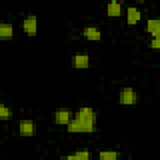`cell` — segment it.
Segmentation results:
<instances>
[{
	"label": "cell",
	"mask_w": 160,
	"mask_h": 160,
	"mask_svg": "<svg viewBox=\"0 0 160 160\" xmlns=\"http://www.w3.org/2000/svg\"><path fill=\"white\" fill-rule=\"evenodd\" d=\"M98 129V114L91 106H80L66 125L70 134H92Z\"/></svg>",
	"instance_id": "obj_1"
},
{
	"label": "cell",
	"mask_w": 160,
	"mask_h": 160,
	"mask_svg": "<svg viewBox=\"0 0 160 160\" xmlns=\"http://www.w3.org/2000/svg\"><path fill=\"white\" fill-rule=\"evenodd\" d=\"M138 101H139V95L134 88H131V86L121 88V90L119 92V104L131 106V105H136Z\"/></svg>",
	"instance_id": "obj_2"
},
{
	"label": "cell",
	"mask_w": 160,
	"mask_h": 160,
	"mask_svg": "<svg viewBox=\"0 0 160 160\" xmlns=\"http://www.w3.org/2000/svg\"><path fill=\"white\" fill-rule=\"evenodd\" d=\"M22 31L28 36H36L38 34V16L35 14H28L22 19Z\"/></svg>",
	"instance_id": "obj_3"
},
{
	"label": "cell",
	"mask_w": 160,
	"mask_h": 160,
	"mask_svg": "<svg viewBox=\"0 0 160 160\" xmlns=\"http://www.w3.org/2000/svg\"><path fill=\"white\" fill-rule=\"evenodd\" d=\"M36 131H38L36 124L31 119H22L18 124V132L21 136L31 138V136H35L36 135Z\"/></svg>",
	"instance_id": "obj_4"
},
{
	"label": "cell",
	"mask_w": 160,
	"mask_h": 160,
	"mask_svg": "<svg viewBox=\"0 0 160 160\" xmlns=\"http://www.w3.org/2000/svg\"><path fill=\"white\" fill-rule=\"evenodd\" d=\"M125 18H126V24L130 25V26H135L138 25L141 19H142V14L141 11L139 10L138 6L135 5H129L126 9H125Z\"/></svg>",
	"instance_id": "obj_5"
},
{
	"label": "cell",
	"mask_w": 160,
	"mask_h": 160,
	"mask_svg": "<svg viewBox=\"0 0 160 160\" xmlns=\"http://www.w3.org/2000/svg\"><path fill=\"white\" fill-rule=\"evenodd\" d=\"M71 66L78 70H84L90 66V55L86 52H75L71 56Z\"/></svg>",
	"instance_id": "obj_6"
},
{
	"label": "cell",
	"mask_w": 160,
	"mask_h": 160,
	"mask_svg": "<svg viewBox=\"0 0 160 160\" xmlns=\"http://www.w3.org/2000/svg\"><path fill=\"white\" fill-rule=\"evenodd\" d=\"M71 119H72V111L68 108H59L54 112V122L56 125L66 126Z\"/></svg>",
	"instance_id": "obj_7"
},
{
	"label": "cell",
	"mask_w": 160,
	"mask_h": 160,
	"mask_svg": "<svg viewBox=\"0 0 160 160\" xmlns=\"http://www.w3.org/2000/svg\"><path fill=\"white\" fill-rule=\"evenodd\" d=\"M105 12L109 18H120L124 14V6L119 0H110L106 4Z\"/></svg>",
	"instance_id": "obj_8"
},
{
	"label": "cell",
	"mask_w": 160,
	"mask_h": 160,
	"mask_svg": "<svg viewBox=\"0 0 160 160\" xmlns=\"http://www.w3.org/2000/svg\"><path fill=\"white\" fill-rule=\"evenodd\" d=\"M81 35L89 41H99L102 36L101 30L96 25H86L81 30Z\"/></svg>",
	"instance_id": "obj_9"
},
{
	"label": "cell",
	"mask_w": 160,
	"mask_h": 160,
	"mask_svg": "<svg viewBox=\"0 0 160 160\" xmlns=\"http://www.w3.org/2000/svg\"><path fill=\"white\" fill-rule=\"evenodd\" d=\"M145 31L151 38L160 36V20L159 18H150L145 22Z\"/></svg>",
	"instance_id": "obj_10"
},
{
	"label": "cell",
	"mask_w": 160,
	"mask_h": 160,
	"mask_svg": "<svg viewBox=\"0 0 160 160\" xmlns=\"http://www.w3.org/2000/svg\"><path fill=\"white\" fill-rule=\"evenodd\" d=\"M15 30L11 22H0V39L1 40H11L14 38Z\"/></svg>",
	"instance_id": "obj_11"
},
{
	"label": "cell",
	"mask_w": 160,
	"mask_h": 160,
	"mask_svg": "<svg viewBox=\"0 0 160 160\" xmlns=\"http://www.w3.org/2000/svg\"><path fill=\"white\" fill-rule=\"evenodd\" d=\"M64 158L68 160H89L91 159V152L89 150H76L74 154H69Z\"/></svg>",
	"instance_id": "obj_12"
},
{
	"label": "cell",
	"mask_w": 160,
	"mask_h": 160,
	"mask_svg": "<svg viewBox=\"0 0 160 160\" xmlns=\"http://www.w3.org/2000/svg\"><path fill=\"white\" fill-rule=\"evenodd\" d=\"M121 156V154L116 150H101L98 154V158L100 160H116Z\"/></svg>",
	"instance_id": "obj_13"
},
{
	"label": "cell",
	"mask_w": 160,
	"mask_h": 160,
	"mask_svg": "<svg viewBox=\"0 0 160 160\" xmlns=\"http://www.w3.org/2000/svg\"><path fill=\"white\" fill-rule=\"evenodd\" d=\"M12 118V109L4 102H0V121H6Z\"/></svg>",
	"instance_id": "obj_14"
},
{
	"label": "cell",
	"mask_w": 160,
	"mask_h": 160,
	"mask_svg": "<svg viewBox=\"0 0 160 160\" xmlns=\"http://www.w3.org/2000/svg\"><path fill=\"white\" fill-rule=\"evenodd\" d=\"M149 48L154 51H158L160 49V36L158 38H151L150 39V42H149Z\"/></svg>",
	"instance_id": "obj_15"
},
{
	"label": "cell",
	"mask_w": 160,
	"mask_h": 160,
	"mask_svg": "<svg viewBox=\"0 0 160 160\" xmlns=\"http://www.w3.org/2000/svg\"><path fill=\"white\" fill-rule=\"evenodd\" d=\"M134 2H136V4H142V2H145V0H132Z\"/></svg>",
	"instance_id": "obj_16"
}]
</instances>
